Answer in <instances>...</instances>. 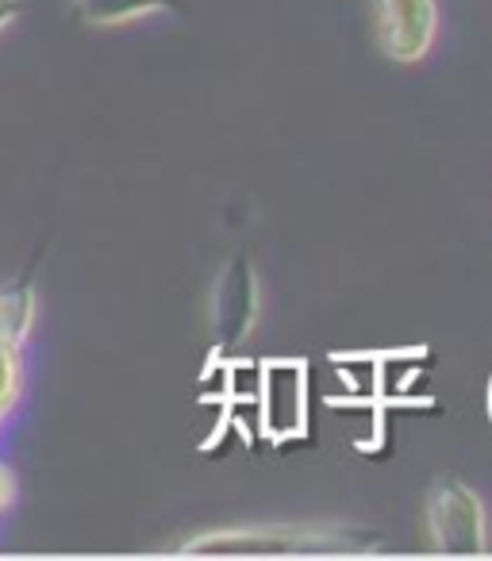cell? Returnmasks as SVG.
I'll use <instances>...</instances> for the list:
<instances>
[{
	"mask_svg": "<svg viewBox=\"0 0 492 561\" xmlns=\"http://www.w3.org/2000/svg\"><path fill=\"white\" fill-rule=\"evenodd\" d=\"M188 558H274V553H369L377 535L354 527H227L204 530L178 546Z\"/></svg>",
	"mask_w": 492,
	"mask_h": 561,
	"instance_id": "6da1fadb",
	"label": "cell"
},
{
	"mask_svg": "<svg viewBox=\"0 0 492 561\" xmlns=\"http://www.w3.org/2000/svg\"><path fill=\"white\" fill-rule=\"evenodd\" d=\"M427 538L435 553L469 558L489 550V515L469 484L458 477H438L427 492Z\"/></svg>",
	"mask_w": 492,
	"mask_h": 561,
	"instance_id": "7a4b0ae2",
	"label": "cell"
},
{
	"mask_svg": "<svg viewBox=\"0 0 492 561\" xmlns=\"http://www.w3.org/2000/svg\"><path fill=\"white\" fill-rule=\"evenodd\" d=\"M262 312V293H259V273L247 254H234L231 262L219 270L216 289H211V335H216L219 351H234L251 339L254 323Z\"/></svg>",
	"mask_w": 492,
	"mask_h": 561,
	"instance_id": "3957f363",
	"label": "cell"
},
{
	"mask_svg": "<svg viewBox=\"0 0 492 561\" xmlns=\"http://www.w3.org/2000/svg\"><path fill=\"white\" fill-rule=\"evenodd\" d=\"M374 35L389 62H420L435 47L438 4L435 0H374Z\"/></svg>",
	"mask_w": 492,
	"mask_h": 561,
	"instance_id": "277c9868",
	"label": "cell"
},
{
	"mask_svg": "<svg viewBox=\"0 0 492 561\" xmlns=\"http://www.w3.org/2000/svg\"><path fill=\"white\" fill-rule=\"evenodd\" d=\"M262 431L274 443L305 435L308 427V366L305 362H270L259 374Z\"/></svg>",
	"mask_w": 492,
	"mask_h": 561,
	"instance_id": "5b68a950",
	"label": "cell"
},
{
	"mask_svg": "<svg viewBox=\"0 0 492 561\" xmlns=\"http://www.w3.org/2000/svg\"><path fill=\"white\" fill-rule=\"evenodd\" d=\"M73 9L89 27H124L150 12H181L185 0H73Z\"/></svg>",
	"mask_w": 492,
	"mask_h": 561,
	"instance_id": "8992f818",
	"label": "cell"
},
{
	"mask_svg": "<svg viewBox=\"0 0 492 561\" xmlns=\"http://www.w3.org/2000/svg\"><path fill=\"white\" fill-rule=\"evenodd\" d=\"M35 328V285L32 277H20L0 289V339L12 346H24Z\"/></svg>",
	"mask_w": 492,
	"mask_h": 561,
	"instance_id": "52a82bcc",
	"label": "cell"
},
{
	"mask_svg": "<svg viewBox=\"0 0 492 561\" xmlns=\"http://www.w3.org/2000/svg\"><path fill=\"white\" fill-rule=\"evenodd\" d=\"M12 500H16V477H12V469L0 461V512H4Z\"/></svg>",
	"mask_w": 492,
	"mask_h": 561,
	"instance_id": "ba28073f",
	"label": "cell"
},
{
	"mask_svg": "<svg viewBox=\"0 0 492 561\" xmlns=\"http://www.w3.org/2000/svg\"><path fill=\"white\" fill-rule=\"evenodd\" d=\"M20 12H24V4H20V0H0V32H4V27H9Z\"/></svg>",
	"mask_w": 492,
	"mask_h": 561,
	"instance_id": "9c48e42d",
	"label": "cell"
}]
</instances>
